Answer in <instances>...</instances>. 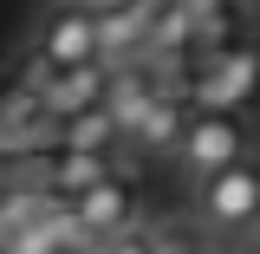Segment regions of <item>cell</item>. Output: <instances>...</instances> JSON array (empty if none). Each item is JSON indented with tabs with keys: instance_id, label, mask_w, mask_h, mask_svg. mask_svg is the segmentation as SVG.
Segmentation results:
<instances>
[{
	"instance_id": "cell-1",
	"label": "cell",
	"mask_w": 260,
	"mask_h": 254,
	"mask_svg": "<svg viewBox=\"0 0 260 254\" xmlns=\"http://www.w3.org/2000/svg\"><path fill=\"white\" fill-rule=\"evenodd\" d=\"M85 65H111L104 59V20L85 0H59L46 13V26L32 39V72L59 78V72H85Z\"/></svg>"
},
{
	"instance_id": "cell-10",
	"label": "cell",
	"mask_w": 260,
	"mask_h": 254,
	"mask_svg": "<svg viewBox=\"0 0 260 254\" xmlns=\"http://www.w3.org/2000/svg\"><path fill=\"white\" fill-rule=\"evenodd\" d=\"M59 144L65 150H91V157H111L117 144H124V124L111 118V111H78V118H59Z\"/></svg>"
},
{
	"instance_id": "cell-5",
	"label": "cell",
	"mask_w": 260,
	"mask_h": 254,
	"mask_svg": "<svg viewBox=\"0 0 260 254\" xmlns=\"http://www.w3.org/2000/svg\"><path fill=\"white\" fill-rule=\"evenodd\" d=\"M72 215H78V228H85V241L137 235V183H130V176H111V183H98L91 195H78Z\"/></svg>"
},
{
	"instance_id": "cell-11",
	"label": "cell",
	"mask_w": 260,
	"mask_h": 254,
	"mask_svg": "<svg viewBox=\"0 0 260 254\" xmlns=\"http://www.w3.org/2000/svg\"><path fill=\"white\" fill-rule=\"evenodd\" d=\"M13 183H20V176H13V170H7V157H0V195L13 189Z\"/></svg>"
},
{
	"instance_id": "cell-8",
	"label": "cell",
	"mask_w": 260,
	"mask_h": 254,
	"mask_svg": "<svg viewBox=\"0 0 260 254\" xmlns=\"http://www.w3.org/2000/svg\"><path fill=\"white\" fill-rule=\"evenodd\" d=\"M162 92H169V85H162V72H156V65H111L104 111H111V118L124 124V137H130V124H137V118H143V111H150Z\"/></svg>"
},
{
	"instance_id": "cell-2",
	"label": "cell",
	"mask_w": 260,
	"mask_h": 254,
	"mask_svg": "<svg viewBox=\"0 0 260 254\" xmlns=\"http://www.w3.org/2000/svg\"><path fill=\"white\" fill-rule=\"evenodd\" d=\"M195 209H202V222L221 228V235H247V228H260V157L202 176Z\"/></svg>"
},
{
	"instance_id": "cell-12",
	"label": "cell",
	"mask_w": 260,
	"mask_h": 254,
	"mask_svg": "<svg viewBox=\"0 0 260 254\" xmlns=\"http://www.w3.org/2000/svg\"><path fill=\"white\" fill-rule=\"evenodd\" d=\"M228 7H241V13H247V7H260V0H228Z\"/></svg>"
},
{
	"instance_id": "cell-14",
	"label": "cell",
	"mask_w": 260,
	"mask_h": 254,
	"mask_svg": "<svg viewBox=\"0 0 260 254\" xmlns=\"http://www.w3.org/2000/svg\"><path fill=\"white\" fill-rule=\"evenodd\" d=\"M0 254H7V248H0Z\"/></svg>"
},
{
	"instance_id": "cell-9",
	"label": "cell",
	"mask_w": 260,
	"mask_h": 254,
	"mask_svg": "<svg viewBox=\"0 0 260 254\" xmlns=\"http://www.w3.org/2000/svg\"><path fill=\"white\" fill-rule=\"evenodd\" d=\"M46 118H52V111H46V85H39V78L26 85V72H13V78L0 85V144H20V137L39 130Z\"/></svg>"
},
{
	"instance_id": "cell-3",
	"label": "cell",
	"mask_w": 260,
	"mask_h": 254,
	"mask_svg": "<svg viewBox=\"0 0 260 254\" xmlns=\"http://www.w3.org/2000/svg\"><path fill=\"white\" fill-rule=\"evenodd\" d=\"M176 163L189 170L195 183H202V176H215V170L247 163V124H241L234 111H195V124H189V137H182Z\"/></svg>"
},
{
	"instance_id": "cell-6",
	"label": "cell",
	"mask_w": 260,
	"mask_h": 254,
	"mask_svg": "<svg viewBox=\"0 0 260 254\" xmlns=\"http://www.w3.org/2000/svg\"><path fill=\"white\" fill-rule=\"evenodd\" d=\"M117 170H111V157H91V150H65V144H52V157L39 163V189L52 195V202H78V195H91L98 183H111Z\"/></svg>"
},
{
	"instance_id": "cell-7",
	"label": "cell",
	"mask_w": 260,
	"mask_h": 254,
	"mask_svg": "<svg viewBox=\"0 0 260 254\" xmlns=\"http://www.w3.org/2000/svg\"><path fill=\"white\" fill-rule=\"evenodd\" d=\"M189 124H195V111L182 104V92H162L156 104L130 124L124 144L137 150V157H176V150H182V137H189Z\"/></svg>"
},
{
	"instance_id": "cell-13",
	"label": "cell",
	"mask_w": 260,
	"mask_h": 254,
	"mask_svg": "<svg viewBox=\"0 0 260 254\" xmlns=\"http://www.w3.org/2000/svg\"><path fill=\"white\" fill-rule=\"evenodd\" d=\"M241 254H260V248H241Z\"/></svg>"
},
{
	"instance_id": "cell-4",
	"label": "cell",
	"mask_w": 260,
	"mask_h": 254,
	"mask_svg": "<svg viewBox=\"0 0 260 254\" xmlns=\"http://www.w3.org/2000/svg\"><path fill=\"white\" fill-rule=\"evenodd\" d=\"M260 92V46H221L202 65V111H241Z\"/></svg>"
}]
</instances>
